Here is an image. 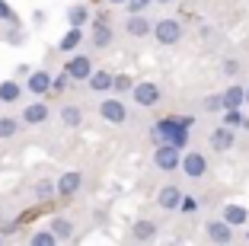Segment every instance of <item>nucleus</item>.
I'll use <instances>...</instances> for the list:
<instances>
[{"instance_id":"obj_20","label":"nucleus","mask_w":249,"mask_h":246,"mask_svg":"<svg viewBox=\"0 0 249 246\" xmlns=\"http://www.w3.org/2000/svg\"><path fill=\"white\" fill-rule=\"evenodd\" d=\"M16 99H19V83L3 80V83H0V102H16Z\"/></svg>"},{"instance_id":"obj_12","label":"nucleus","mask_w":249,"mask_h":246,"mask_svg":"<svg viewBox=\"0 0 249 246\" xmlns=\"http://www.w3.org/2000/svg\"><path fill=\"white\" fill-rule=\"evenodd\" d=\"M220 102H224V109H230V112H233V109H240L243 102H246V93H243V87H230L227 93L220 96Z\"/></svg>"},{"instance_id":"obj_3","label":"nucleus","mask_w":249,"mask_h":246,"mask_svg":"<svg viewBox=\"0 0 249 246\" xmlns=\"http://www.w3.org/2000/svg\"><path fill=\"white\" fill-rule=\"evenodd\" d=\"M131 96H134L138 106H157V102H160V87H157V83H134Z\"/></svg>"},{"instance_id":"obj_32","label":"nucleus","mask_w":249,"mask_h":246,"mask_svg":"<svg viewBox=\"0 0 249 246\" xmlns=\"http://www.w3.org/2000/svg\"><path fill=\"white\" fill-rule=\"evenodd\" d=\"M124 3H128V10H131V13H141V10H144L150 0H124Z\"/></svg>"},{"instance_id":"obj_17","label":"nucleus","mask_w":249,"mask_h":246,"mask_svg":"<svg viewBox=\"0 0 249 246\" xmlns=\"http://www.w3.org/2000/svg\"><path fill=\"white\" fill-rule=\"evenodd\" d=\"M150 29H154V26H150V19H144V16H138V13L128 19V32H131V36H141V38H144Z\"/></svg>"},{"instance_id":"obj_22","label":"nucleus","mask_w":249,"mask_h":246,"mask_svg":"<svg viewBox=\"0 0 249 246\" xmlns=\"http://www.w3.org/2000/svg\"><path fill=\"white\" fill-rule=\"evenodd\" d=\"M93 42L99 45V48H106V45L112 42V32H109V26L106 22H96V32H93Z\"/></svg>"},{"instance_id":"obj_23","label":"nucleus","mask_w":249,"mask_h":246,"mask_svg":"<svg viewBox=\"0 0 249 246\" xmlns=\"http://www.w3.org/2000/svg\"><path fill=\"white\" fill-rule=\"evenodd\" d=\"M80 38H83V32H80V29H71L64 38H61V51H73L77 45H80Z\"/></svg>"},{"instance_id":"obj_10","label":"nucleus","mask_w":249,"mask_h":246,"mask_svg":"<svg viewBox=\"0 0 249 246\" xmlns=\"http://www.w3.org/2000/svg\"><path fill=\"white\" fill-rule=\"evenodd\" d=\"M208 237L214 240V243H230V237H233V230H230L227 224H224V221H211V224H208Z\"/></svg>"},{"instance_id":"obj_27","label":"nucleus","mask_w":249,"mask_h":246,"mask_svg":"<svg viewBox=\"0 0 249 246\" xmlns=\"http://www.w3.org/2000/svg\"><path fill=\"white\" fill-rule=\"evenodd\" d=\"M236 125H243V128H246V118L240 115V109H233V112H227V128H236Z\"/></svg>"},{"instance_id":"obj_9","label":"nucleus","mask_w":249,"mask_h":246,"mask_svg":"<svg viewBox=\"0 0 249 246\" xmlns=\"http://www.w3.org/2000/svg\"><path fill=\"white\" fill-rule=\"evenodd\" d=\"M211 147L214 151H230L233 147V131L224 125V128H217V131H211Z\"/></svg>"},{"instance_id":"obj_15","label":"nucleus","mask_w":249,"mask_h":246,"mask_svg":"<svg viewBox=\"0 0 249 246\" xmlns=\"http://www.w3.org/2000/svg\"><path fill=\"white\" fill-rule=\"evenodd\" d=\"M22 118L29 125H38L48 118V106H42V102H32V106H26V112H22Z\"/></svg>"},{"instance_id":"obj_14","label":"nucleus","mask_w":249,"mask_h":246,"mask_svg":"<svg viewBox=\"0 0 249 246\" xmlns=\"http://www.w3.org/2000/svg\"><path fill=\"white\" fill-rule=\"evenodd\" d=\"M80 173H64V176H61V179H58V192H61V195H73V192H77V189H80Z\"/></svg>"},{"instance_id":"obj_29","label":"nucleus","mask_w":249,"mask_h":246,"mask_svg":"<svg viewBox=\"0 0 249 246\" xmlns=\"http://www.w3.org/2000/svg\"><path fill=\"white\" fill-rule=\"evenodd\" d=\"M112 87H115V90H122V93H124V90H131L134 83H131V77H112Z\"/></svg>"},{"instance_id":"obj_6","label":"nucleus","mask_w":249,"mask_h":246,"mask_svg":"<svg viewBox=\"0 0 249 246\" xmlns=\"http://www.w3.org/2000/svg\"><path fill=\"white\" fill-rule=\"evenodd\" d=\"M89 74H93V64H89L87 55L71 58V64H67V77H73V80H89Z\"/></svg>"},{"instance_id":"obj_24","label":"nucleus","mask_w":249,"mask_h":246,"mask_svg":"<svg viewBox=\"0 0 249 246\" xmlns=\"http://www.w3.org/2000/svg\"><path fill=\"white\" fill-rule=\"evenodd\" d=\"M157 233V227L150 224V221H138V224H134V237L138 240H150Z\"/></svg>"},{"instance_id":"obj_26","label":"nucleus","mask_w":249,"mask_h":246,"mask_svg":"<svg viewBox=\"0 0 249 246\" xmlns=\"http://www.w3.org/2000/svg\"><path fill=\"white\" fill-rule=\"evenodd\" d=\"M16 128H19V125H16L13 118H0V141H3V138H13Z\"/></svg>"},{"instance_id":"obj_37","label":"nucleus","mask_w":249,"mask_h":246,"mask_svg":"<svg viewBox=\"0 0 249 246\" xmlns=\"http://www.w3.org/2000/svg\"><path fill=\"white\" fill-rule=\"evenodd\" d=\"M160 3H169V0H160Z\"/></svg>"},{"instance_id":"obj_18","label":"nucleus","mask_w":249,"mask_h":246,"mask_svg":"<svg viewBox=\"0 0 249 246\" xmlns=\"http://www.w3.org/2000/svg\"><path fill=\"white\" fill-rule=\"evenodd\" d=\"M71 233H73V224H71V221H64V217H54V221H52V237L54 240H67Z\"/></svg>"},{"instance_id":"obj_31","label":"nucleus","mask_w":249,"mask_h":246,"mask_svg":"<svg viewBox=\"0 0 249 246\" xmlns=\"http://www.w3.org/2000/svg\"><path fill=\"white\" fill-rule=\"evenodd\" d=\"M224 74H227V77H236V74H240V61H224Z\"/></svg>"},{"instance_id":"obj_13","label":"nucleus","mask_w":249,"mask_h":246,"mask_svg":"<svg viewBox=\"0 0 249 246\" xmlns=\"http://www.w3.org/2000/svg\"><path fill=\"white\" fill-rule=\"evenodd\" d=\"M179 202H182V192H179L176 186H166V189L160 192V208L173 211V208H179Z\"/></svg>"},{"instance_id":"obj_11","label":"nucleus","mask_w":249,"mask_h":246,"mask_svg":"<svg viewBox=\"0 0 249 246\" xmlns=\"http://www.w3.org/2000/svg\"><path fill=\"white\" fill-rule=\"evenodd\" d=\"M29 90L36 96H42V93H48V90H52V74H45V71H36L29 77Z\"/></svg>"},{"instance_id":"obj_7","label":"nucleus","mask_w":249,"mask_h":246,"mask_svg":"<svg viewBox=\"0 0 249 246\" xmlns=\"http://www.w3.org/2000/svg\"><path fill=\"white\" fill-rule=\"evenodd\" d=\"M99 112H103V118H106V122H112V125H122L124 122V106H122V99H103Z\"/></svg>"},{"instance_id":"obj_34","label":"nucleus","mask_w":249,"mask_h":246,"mask_svg":"<svg viewBox=\"0 0 249 246\" xmlns=\"http://www.w3.org/2000/svg\"><path fill=\"white\" fill-rule=\"evenodd\" d=\"M179 208H182V211H189V214H192V211L198 208V202H195V198H189V195H182V202H179Z\"/></svg>"},{"instance_id":"obj_35","label":"nucleus","mask_w":249,"mask_h":246,"mask_svg":"<svg viewBox=\"0 0 249 246\" xmlns=\"http://www.w3.org/2000/svg\"><path fill=\"white\" fill-rule=\"evenodd\" d=\"M109 3H124V0H109Z\"/></svg>"},{"instance_id":"obj_36","label":"nucleus","mask_w":249,"mask_h":246,"mask_svg":"<svg viewBox=\"0 0 249 246\" xmlns=\"http://www.w3.org/2000/svg\"><path fill=\"white\" fill-rule=\"evenodd\" d=\"M246 102H249V87H246Z\"/></svg>"},{"instance_id":"obj_5","label":"nucleus","mask_w":249,"mask_h":246,"mask_svg":"<svg viewBox=\"0 0 249 246\" xmlns=\"http://www.w3.org/2000/svg\"><path fill=\"white\" fill-rule=\"evenodd\" d=\"M154 160H157V167H160V170H173V167H179V147L160 144V147H157V153H154Z\"/></svg>"},{"instance_id":"obj_2","label":"nucleus","mask_w":249,"mask_h":246,"mask_svg":"<svg viewBox=\"0 0 249 246\" xmlns=\"http://www.w3.org/2000/svg\"><path fill=\"white\" fill-rule=\"evenodd\" d=\"M154 36L160 45H176L182 38V26L176 19H160V22H154Z\"/></svg>"},{"instance_id":"obj_25","label":"nucleus","mask_w":249,"mask_h":246,"mask_svg":"<svg viewBox=\"0 0 249 246\" xmlns=\"http://www.w3.org/2000/svg\"><path fill=\"white\" fill-rule=\"evenodd\" d=\"M29 246H58V240L52 237V230H38V233H32Z\"/></svg>"},{"instance_id":"obj_1","label":"nucleus","mask_w":249,"mask_h":246,"mask_svg":"<svg viewBox=\"0 0 249 246\" xmlns=\"http://www.w3.org/2000/svg\"><path fill=\"white\" fill-rule=\"evenodd\" d=\"M189 118H163V122H157L154 128V138L160 141V144H169V147H182L185 144V131H189Z\"/></svg>"},{"instance_id":"obj_30","label":"nucleus","mask_w":249,"mask_h":246,"mask_svg":"<svg viewBox=\"0 0 249 246\" xmlns=\"http://www.w3.org/2000/svg\"><path fill=\"white\" fill-rule=\"evenodd\" d=\"M0 19H3V22H16V13L3 3V0H0Z\"/></svg>"},{"instance_id":"obj_33","label":"nucleus","mask_w":249,"mask_h":246,"mask_svg":"<svg viewBox=\"0 0 249 246\" xmlns=\"http://www.w3.org/2000/svg\"><path fill=\"white\" fill-rule=\"evenodd\" d=\"M205 109H208V112H214V109H224L220 96H208V99H205Z\"/></svg>"},{"instance_id":"obj_4","label":"nucleus","mask_w":249,"mask_h":246,"mask_svg":"<svg viewBox=\"0 0 249 246\" xmlns=\"http://www.w3.org/2000/svg\"><path fill=\"white\" fill-rule=\"evenodd\" d=\"M182 170H185V176H192V179H198V176H205V170H208V163H205V157L201 153H195V151H189L182 160Z\"/></svg>"},{"instance_id":"obj_19","label":"nucleus","mask_w":249,"mask_h":246,"mask_svg":"<svg viewBox=\"0 0 249 246\" xmlns=\"http://www.w3.org/2000/svg\"><path fill=\"white\" fill-rule=\"evenodd\" d=\"M61 122H64L67 128H77V125L83 122V112L77 106H64V109H61Z\"/></svg>"},{"instance_id":"obj_28","label":"nucleus","mask_w":249,"mask_h":246,"mask_svg":"<svg viewBox=\"0 0 249 246\" xmlns=\"http://www.w3.org/2000/svg\"><path fill=\"white\" fill-rule=\"evenodd\" d=\"M52 192H54V186H52V182H48V179H42V182H38V186H36V195H38V198H48V195H52Z\"/></svg>"},{"instance_id":"obj_21","label":"nucleus","mask_w":249,"mask_h":246,"mask_svg":"<svg viewBox=\"0 0 249 246\" xmlns=\"http://www.w3.org/2000/svg\"><path fill=\"white\" fill-rule=\"evenodd\" d=\"M87 7H71V10H67V22H71V26H73V29H80V26H83V22H87Z\"/></svg>"},{"instance_id":"obj_8","label":"nucleus","mask_w":249,"mask_h":246,"mask_svg":"<svg viewBox=\"0 0 249 246\" xmlns=\"http://www.w3.org/2000/svg\"><path fill=\"white\" fill-rule=\"evenodd\" d=\"M246 217H249V211L243 208V205H227V208H224V224L227 227H243Z\"/></svg>"},{"instance_id":"obj_16","label":"nucleus","mask_w":249,"mask_h":246,"mask_svg":"<svg viewBox=\"0 0 249 246\" xmlns=\"http://www.w3.org/2000/svg\"><path fill=\"white\" fill-rule=\"evenodd\" d=\"M89 87H93L96 93H106V90H112V74H109V71L89 74Z\"/></svg>"}]
</instances>
